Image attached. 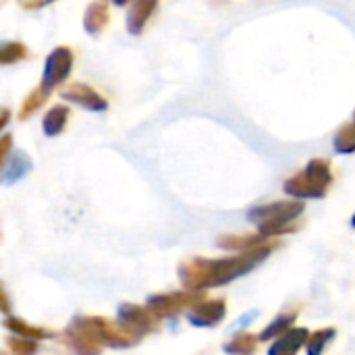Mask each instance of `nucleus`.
Here are the masks:
<instances>
[{
    "label": "nucleus",
    "mask_w": 355,
    "mask_h": 355,
    "mask_svg": "<svg viewBox=\"0 0 355 355\" xmlns=\"http://www.w3.org/2000/svg\"><path fill=\"white\" fill-rule=\"evenodd\" d=\"M272 250H275V243H266V245L262 243L227 260H202V258L187 260L179 266V279L183 287L189 291L227 285L233 279L250 272L262 260H266Z\"/></svg>",
    "instance_id": "obj_1"
},
{
    "label": "nucleus",
    "mask_w": 355,
    "mask_h": 355,
    "mask_svg": "<svg viewBox=\"0 0 355 355\" xmlns=\"http://www.w3.org/2000/svg\"><path fill=\"white\" fill-rule=\"evenodd\" d=\"M304 212L302 202H277L268 206H258L250 212V218L258 225L260 233L266 237L293 233L300 223L297 216Z\"/></svg>",
    "instance_id": "obj_2"
},
{
    "label": "nucleus",
    "mask_w": 355,
    "mask_h": 355,
    "mask_svg": "<svg viewBox=\"0 0 355 355\" xmlns=\"http://www.w3.org/2000/svg\"><path fill=\"white\" fill-rule=\"evenodd\" d=\"M69 329L89 337L92 341L100 345L106 343L110 347H129L137 343V337H139L137 333L127 329L123 322H110L106 318H96V316H79L73 320Z\"/></svg>",
    "instance_id": "obj_3"
},
{
    "label": "nucleus",
    "mask_w": 355,
    "mask_h": 355,
    "mask_svg": "<svg viewBox=\"0 0 355 355\" xmlns=\"http://www.w3.org/2000/svg\"><path fill=\"white\" fill-rule=\"evenodd\" d=\"M333 181L329 160H312L304 173L285 181V191L295 198H324Z\"/></svg>",
    "instance_id": "obj_4"
},
{
    "label": "nucleus",
    "mask_w": 355,
    "mask_h": 355,
    "mask_svg": "<svg viewBox=\"0 0 355 355\" xmlns=\"http://www.w3.org/2000/svg\"><path fill=\"white\" fill-rule=\"evenodd\" d=\"M198 291H179V293H164V295H152L148 300V308L160 316V318H168V316H175L179 312H183L187 306H196L200 302V297L196 295Z\"/></svg>",
    "instance_id": "obj_5"
},
{
    "label": "nucleus",
    "mask_w": 355,
    "mask_h": 355,
    "mask_svg": "<svg viewBox=\"0 0 355 355\" xmlns=\"http://www.w3.org/2000/svg\"><path fill=\"white\" fill-rule=\"evenodd\" d=\"M73 67V50L67 46H58L50 52L46 67H44V77H42V85L52 89L54 85H58L60 81L67 79L69 71Z\"/></svg>",
    "instance_id": "obj_6"
},
{
    "label": "nucleus",
    "mask_w": 355,
    "mask_h": 355,
    "mask_svg": "<svg viewBox=\"0 0 355 355\" xmlns=\"http://www.w3.org/2000/svg\"><path fill=\"white\" fill-rule=\"evenodd\" d=\"M119 320L127 329H131L133 333H137V335L158 331V320H156V316H152V310L150 308H139V306L123 304L119 308Z\"/></svg>",
    "instance_id": "obj_7"
},
{
    "label": "nucleus",
    "mask_w": 355,
    "mask_h": 355,
    "mask_svg": "<svg viewBox=\"0 0 355 355\" xmlns=\"http://www.w3.org/2000/svg\"><path fill=\"white\" fill-rule=\"evenodd\" d=\"M227 314V306H225V300H210V302H198L187 318L193 327H214L218 324Z\"/></svg>",
    "instance_id": "obj_8"
},
{
    "label": "nucleus",
    "mask_w": 355,
    "mask_h": 355,
    "mask_svg": "<svg viewBox=\"0 0 355 355\" xmlns=\"http://www.w3.org/2000/svg\"><path fill=\"white\" fill-rule=\"evenodd\" d=\"M60 96L69 102H75V104H81L83 108H89V110H106L108 108V102L96 94L89 85H81V83H75L71 87H67L64 92H60Z\"/></svg>",
    "instance_id": "obj_9"
},
{
    "label": "nucleus",
    "mask_w": 355,
    "mask_h": 355,
    "mask_svg": "<svg viewBox=\"0 0 355 355\" xmlns=\"http://www.w3.org/2000/svg\"><path fill=\"white\" fill-rule=\"evenodd\" d=\"M156 6H158V0H137L131 6L129 15H127V29H129V33H133V35L141 33L146 23H148V19L156 10Z\"/></svg>",
    "instance_id": "obj_10"
},
{
    "label": "nucleus",
    "mask_w": 355,
    "mask_h": 355,
    "mask_svg": "<svg viewBox=\"0 0 355 355\" xmlns=\"http://www.w3.org/2000/svg\"><path fill=\"white\" fill-rule=\"evenodd\" d=\"M108 23V2L106 0H96L87 6L85 17H83V25L87 29V33L98 35Z\"/></svg>",
    "instance_id": "obj_11"
},
{
    "label": "nucleus",
    "mask_w": 355,
    "mask_h": 355,
    "mask_svg": "<svg viewBox=\"0 0 355 355\" xmlns=\"http://www.w3.org/2000/svg\"><path fill=\"white\" fill-rule=\"evenodd\" d=\"M281 341L277 345L270 347V354H295L300 352L302 345L308 343L310 339V333L306 329H289L287 333H283L279 337Z\"/></svg>",
    "instance_id": "obj_12"
},
{
    "label": "nucleus",
    "mask_w": 355,
    "mask_h": 355,
    "mask_svg": "<svg viewBox=\"0 0 355 355\" xmlns=\"http://www.w3.org/2000/svg\"><path fill=\"white\" fill-rule=\"evenodd\" d=\"M29 168H31V160L27 158V154L25 152H17L12 158H6V164H4V177H2V181L6 183V185H10V183H15V181H19V179H23L27 173H29Z\"/></svg>",
    "instance_id": "obj_13"
},
{
    "label": "nucleus",
    "mask_w": 355,
    "mask_h": 355,
    "mask_svg": "<svg viewBox=\"0 0 355 355\" xmlns=\"http://www.w3.org/2000/svg\"><path fill=\"white\" fill-rule=\"evenodd\" d=\"M69 119V108L67 106H54L48 110V114L44 116V133L54 137L58 133H62L64 125Z\"/></svg>",
    "instance_id": "obj_14"
},
{
    "label": "nucleus",
    "mask_w": 355,
    "mask_h": 355,
    "mask_svg": "<svg viewBox=\"0 0 355 355\" xmlns=\"http://www.w3.org/2000/svg\"><path fill=\"white\" fill-rule=\"evenodd\" d=\"M266 241V235H245V237H223L218 241V245L223 250H237V252H245V250H252L256 245H262Z\"/></svg>",
    "instance_id": "obj_15"
},
{
    "label": "nucleus",
    "mask_w": 355,
    "mask_h": 355,
    "mask_svg": "<svg viewBox=\"0 0 355 355\" xmlns=\"http://www.w3.org/2000/svg\"><path fill=\"white\" fill-rule=\"evenodd\" d=\"M295 318H297V310H291V312H283L281 316H277L275 320H272V324L260 335V341H266V339H275V337H281L283 333H287L289 331V327L295 322Z\"/></svg>",
    "instance_id": "obj_16"
},
{
    "label": "nucleus",
    "mask_w": 355,
    "mask_h": 355,
    "mask_svg": "<svg viewBox=\"0 0 355 355\" xmlns=\"http://www.w3.org/2000/svg\"><path fill=\"white\" fill-rule=\"evenodd\" d=\"M4 327H6L10 333H15V335H19V337H27V339H44V337H48V333H46L44 329L29 327V324H25V322L19 320V318H6V320H4Z\"/></svg>",
    "instance_id": "obj_17"
},
{
    "label": "nucleus",
    "mask_w": 355,
    "mask_h": 355,
    "mask_svg": "<svg viewBox=\"0 0 355 355\" xmlns=\"http://www.w3.org/2000/svg\"><path fill=\"white\" fill-rule=\"evenodd\" d=\"M50 94V89L48 87H44V85H40L37 89H33L27 98H25V102H23V110L19 112V119H27L31 112H35L42 104H44V100H46V96Z\"/></svg>",
    "instance_id": "obj_18"
},
{
    "label": "nucleus",
    "mask_w": 355,
    "mask_h": 355,
    "mask_svg": "<svg viewBox=\"0 0 355 355\" xmlns=\"http://www.w3.org/2000/svg\"><path fill=\"white\" fill-rule=\"evenodd\" d=\"M335 150L337 152H343V154H349V152H355V121L345 125L337 137H335Z\"/></svg>",
    "instance_id": "obj_19"
},
{
    "label": "nucleus",
    "mask_w": 355,
    "mask_h": 355,
    "mask_svg": "<svg viewBox=\"0 0 355 355\" xmlns=\"http://www.w3.org/2000/svg\"><path fill=\"white\" fill-rule=\"evenodd\" d=\"M256 341H260V337L254 335H239L233 341H229L225 345V352L229 354H252L256 349Z\"/></svg>",
    "instance_id": "obj_20"
},
{
    "label": "nucleus",
    "mask_w": 355,
    "mask_h": 355,
    "mask_svg": "<svg viewBox=\"0 0 355 355\" xmlns=\"http://www.w3.org/2000/svg\"><path fill=\"white\" fill-rule=\"evenodd\" d=\"M333 337H335V329H322V331L314 333V335L308 339V354H320V352L324 349V345L333 341Z\"/></svg>",
    "instance_id": "obj_21"
},
{
    "label": "nucleus",
    "mask_w": 355,
    "mask_h": 355,
    "mask_svg": "<svg viewBox=\"0 0 355 355\" xmlns=\"http://www.w3.org/2000/svg\"><path fill=\"white\" fill-rule=\"evenodd\" d=\"M23 58H27V48L21 42H8V44L2 46V62L4 64L17 62V60H23Z\"/></svg>",
    "instance_id": "obj_22"
},
{
    "label": "nucleus",
    "mask_w": 355,
    "mask_h": 355,
    "mask_svg": "<svg viewBox=\"0 0 355 355\" xmlns=\"http://www.w3.org/2000/svg\"><path fill=\"white\" fill-rule=\"evenodd\" d=\"M8 347H10L12 352H17V354H31V352H35V343H33V339L19 337V335H17V341H15V337H10V339H8Z\"/></svg>",
    "instance_id": "obj_23"
},
{
    "label": "nucleus",
    "mask_w": 355,
    "mask_h": 355,
    "mask_svg": "<svg viewBox=\"0 0 355 355\" xmlns=\"http://www.w3.org/2000/svg\"><path fill=\"white\" fill-rule=\"evenodd\" d=\"M8 148H10V137H4V139H2V158H4V160H6Z\"/></svg>",
    "instance_id": "obj_24"
},
{
    "label": "nucleus",
    "mask_w": 355,
    "mask_h": 355,
    "mask_svg": "<svg viewBox=\"0 0 355 355\" xmlns=\"http://www.w3.org/2000/svg\"><path fill=\"white\" fill-rule=\"evenodd\" d=\"M127 2H131V0H114V4H119V6H123V4H127Z\"/></svg>",
    "instance_id": "obj_25"
},
{
    "label": "nucleus",
    "mask_w": 355,
    "mask_h": 355,
    "mask_svg": "<svg viewBox=\"0 0 355 355\" xmlns=\"http://www.w3.org/2000/svg\"><path fill=\"white\" fill-rule=\"evenodd\" d=\"M352 225H354V227H355V216H354V220H352Z\"/></svg>",
    "instance_id": "obj_26"
}]
</instances>
